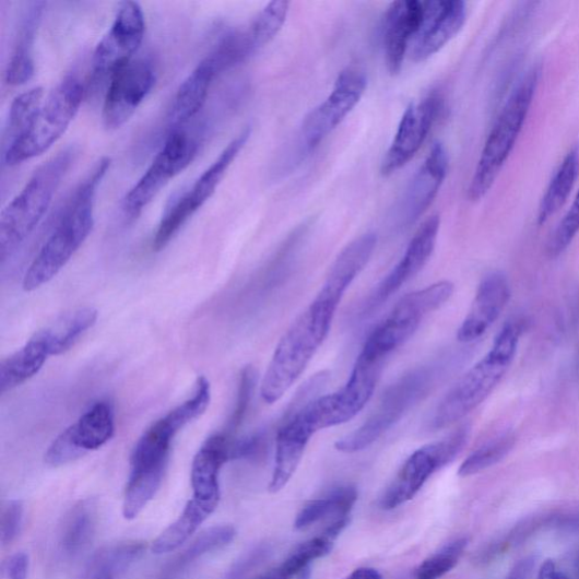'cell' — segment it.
Returning a JSON list of instances; mask_svg holds the SVG:
<instances>
[{
	"mask_svg": "<svg viewBox=\"0 0 579 579\" xmlns=\"http://www.w3.org/2000/svg\"><path fill=\"white\" fill-rule=\"evenodd\" d=\"M510 295L505 274L494 272L482 280L472 307L459 329V341L471 343L484 336L507 307Z\"/></svg>",
	"mask_w": 579,
	"mask_h": 579,
	"instance_id": "cell-20",
	"label": "cell"
},
{
	"mask_svg": "<svg viewBox=\"0 0 579 579\" xmlns=\"http://www.w3.org/2000/svg\"><path fill=\"white\" fill-rule=\"evenodd\" d=\"M468 543L465 537L446 543L414 570L411 579H440L458 565Z\"/></svg>",
	"mask_w": 579,
	"mask_h": 579,
	"instance_id": "cell-38",
	"label": "cell"
},
{
	"mask_svg": "<svg viewBox=\"0 0 579 579\" xmlns=\"http://www.w3.org/2000/svg\"><path fill=\"white\" fill-rule=\"evenodd\" d=\"M250 133V128H246L225 146L210 168L180 197L192 214H196L214 196L224 176L248 142Z\"/></svg>",
	"mask_w": 579,
	"mask_h": 579,
	"instance_id": "cell-26",
	"label": "cell"
},
{
	"mask_svg": "<svg viewBox=\"0 0 579 579\" xmlns=\"http://www.w3.org/2000/svg\"><path fill=\"white\" fill-rule=\"evenodd\" d=\"M364 270L358 256H338L317 297L280 340L261 385L264 402L273 404L293 388L327 340L346 290Z\"/></svg>",
	"mask_w": 579,
	"mask_h": 579,
	"instance_id": "cell-1",
	"label": "cell"
},
{
	"mask_svg": "<svg viewBox=\"0 0 579 579\" xmlns=\"http://www.w3.org/2000/svg\"><path fill=\"white\" fill-rule=\"evenodd\" d=\"M447 172L448 154L442 144H435L395 210V222L400 228H409L427 212L438 196Z\"/></svg>",
	"mask_w": 579,
	"mask_h": 579,
	"instance_id": "cell-17",
	"label": "cell"
},
{
	"mask_svg": "<svg viewBox=\"0 0 579 579\" xmlns=\"http://www.w3.org/2000/svg\"><path fill=\"white\" fill-rule=\"evenodd\" d=\"M579 172V151L570 150L555 172L537 208V224L544 225L566 204L576 184Z\"/></svg>",
	"mask_w": 579,
	"mask_h": 579,
	"instance_id": "cell-30",
	"label": "cell"
},
{
	"mask_svg": "<svg viewBox=\"0 0 579 579\" xmlns=\"http://www.w3.org/2000/svg\"><path fill=\"white\" fill-rule=\"evenodd\" d=\"M442 110L444 98L439 92H432L420 103L406 108L394 140L382 159L383 176H391L402 169L421 151Z\"/></svg>",
	"mask_w": 579,
	"mask_h": 579,
	"instance_id": "cell-15",
	"label": "cell"
},
{
	"mask_svg": "<svg viewBox=\"0 0 579 579\" xmlns=\"http://www.w3.org/2000/svg\"><path fill=\"white\" fill-rule=\"evenodd\" d=\"M334 540L323 533L302 543L295 552L280 566L282 572L290 579L309 570L312 562L323 558L333 551Z\"/></svg>",
	"mask_w": 579,
	"mask_h": 579,
	"instance_id": "cell-37",
	"label": "cell"
},
{
	"mask_svg": "<svg viewBox=\"0 0 579 579\" xmlns=\"http://www.w3.org/2000/svg\"><path fill=\"white\" fill-rule=\"evenodd\" d=\"M439 229L440 218L438 215H432L421 225V228L416 231L411 239L402 260L381 281L370 297L366 305V314L389 300L404 284L421 273L435 250Z\"/></svg>",
	"mask_w": 579,
	"mask_h": 579,
	"instance_id": "cell-18",
	"label": "cell"
},
{
	"mask_svg": "<svg viewBox=\"0 0 579 579\" xmlns=\"http://www.w3.org/2000/svg\"><path fill=\"white\" fill-rule=\"evenodd\" d=\"M235 436L225 433L209 437L192 461L190 481L194 498L218 505L221 498L218 475L222 466L233 461Z\"/></svg>",
	"mask_w": 579,
	"mask_h": 579,
	"instance_id": "cell-21",
	"label": "cell"
},
{
	"mask_svg": "<svg viewBox=\"0 0 579 579\" xmlns=\"http://www.w3.org/2000/svg\"><path fill=\"white\" fill-rule=\"evenodd\" d=\"M145 16L137 2L119 4L115 20L96 46L92 58L90 84H99L128 61L141 47L145 35Z\"/></svg>",
	"mask_w": 579,
	"mask_h": 579,
	"instance_id": "cell-13",
	"label": "cell"
},
{
	"mask_svg": "<svg viewBox=\"0 0 579 579\" xmlns=\"http://www.w3.org/2000/svg\"><path fill=\"white\" fill-rule=\"evenodd\" d=\"M67 430L83 456L102 448L115 434L113 405L107 401L96 402Z\"/></svg>",
	"mask_w": 579,
	"mask_h": 579,
	"instance_id": "cell-27",
	"label": "cell"
},
{
	"mask_svg": "<svg viewBox=\"0 0 579 579\" xmlns=\"http://www.w3.org/2000/svg\"><path fill=\"white\" fill-rule=\"evenodd\" d=\"M521 335L522 327L517 320L500 330L487 355L440 402L433 417V429L457 424L491 397L517 357Z\"/></svg>",
	"mask_w": 579,
	"mask_h": 579,
	"instance_id": "cell-3",
	"label": "cell"
},
{
	"mask_svg": "<svg viewBox=\"0 0 579 579\" xmlns=\"http://www.w3.org/2000/svg\"><path fill=\"white\" fill-rule=\"evenodd\" d=\"M578 564H579V562H578Z\"/></svg>",
	"mask_w": 579,
	"mask_h": 579,
	"instance_id": "cell-50",
	"label": "cell"
},
{
	"mask_svg": "<svg viewBox=\"0 0 579 579\" xmlns=\"http://www.w3.org/2000/svg\"><path fill=\"white\" fill-rule=\"evenodd\" d=\"M236 536L233 525L213 527L199 535L188 548L175 560L172 571H180L208 554L229 545Z\"/></svg>",
	"mask_w": 579,
	"mask_h": 579,
	"instance_id": "cell-36",
	"label": "cell"
},
{
	"mask_svg": "<svg viewBox=\"0 0 579 579\" xmlns=\"http://www.w3.org/2000/svg\"><path fill=\"white\" fill-rule=\"evenodd\" d=\"M314 435L296 415L282 426L276 436L275 465L269 491L281 492L296 473L305 454L306 447Z\"/></svg>",
	"mask_w": 579,
	"mask_h": 579,
	"instance_id": "cell-23",
	"label": "cell"
},
{
	"mask_svg": "<svg viewBox=\"0 0 579 579\" xmlns=\"http://www.w3.org/2000/svg\"><path fill=\"white\" fill-rule=\"evenodd\" d=\"M49 357H51L49 347L38 332L14 355L0 364V393L11 392L35 377Z\"/></svg>",
	"mask_w": 579,
	"mask_h": 579,
	"instance_id": "cell-25",
	"label": "cell"
},
{
	"mask_svg": "<svg viewBox=\"0 0 579 579\" xmlns=\"http://www.w3.org/2000/svg\"><path fill=\"white\" fill-rule=\"evenodd\" d=\"M200 145L185 130L169 133L151 166L128 191L122 202L125 217L137 220L175 177L186 170L196 159Z\"/></svg>",
	"mask_w": 579,
	"mask_h": 579,
	"instance_id": "cell-11",
	"label": "cell"
},
{
	"mask_svg": "<svg viewBox=\"0 0 579 579\" xmlns=\"http://www.w3.org/2000/svg\"><path fill=\"white\" fill-rule=\"evenodd\" d=\"M98 319V311L86 307L59 317L55 323L39 331L51 356H60L71 350L91 330Z\"/></svg>",
	"mask_w": 579,
	"mask_h": 579,
	"instance_id": "cell-31",
	"label": "cell"
},
{
	"mask_svg": "<svg viewBox=\"0 0 579 579\" xmlns=\"http://www.w3.org/2000/svg\"><path fill=\"white\" fill-rule=\"evenodd\" d=\"M73 147L62 150L43 164L0 215V261L10 256L35 232L74 157Z\"/></svg>",
	"mask_w": 579,
	"mask_h": 579,
	"instance_id": "cell-5",
	"label": "cell"
},
{
	"mask_svg": "<svg viewBox=\"0 0 579 579\" xmlns=\"http://www.w3.org/2000/svg\"><path fill=\"white\" fill-rule=\"evenodd\" d=\"M579 233V189L577 194L565 214L564 218L558 224L555 233L548 243V252L556 257L563 253L574 241Z\"/></svg>",
	"mask_w": 579,
	"mask_h": 579,
	"instance_id": "cell-40",
	"label": "cell"
},
{
	"mask_svg": "<svg viewBox=\"0 0 579 579\" xmlns=\"http://www.w3.org/2000/svg\"><path fill=\"white\" fill-rule=\"evenodd\" d=\"M85 92L76 76L63 79L47 96L22 138L3 151L4 165L15 167L46 153L69 130Z\"/></svg>",
	"mask_w": 579,
	"mask_h": 579,
	"instance_id": "cell-6",
	"label": "cell"
},
{
	"mask_svg": "<svg viewBox=\"0 0 579 579\" xmlns=\"http://www.w3.org/2000/svg\"><path fill=\"white\" fill-rule=\"evenodd\" d=\"M217 506L196 498L189 500L179 519L153 541L152 553L154 555H166L180 548L211 517Z\"/></svg>",
	"mask_w": 579,
	"mask_h": 579,
	"instance_id": "cell-28",
	"label": "cell"
},
{
	"mask_svg": "<svg viewBox=\"0 0 579 579\" xmlns=\"http://www.w3.org/2000/svg\"><path fill=\"white\" fill-rule=\"evenodd\" d=\"M468 8L461 0L424 2V16L410 48L414 61H424L452 42L463 28Z\"/></svg>",
	"mask_w": 579,
	"mask_h": 579,
	"instance_id": "cell-16",
	"label": "cell"
},
{
	"mask_svg": "<svg viewBox=\"0 0 579 579\" xmlns=\"http://www.w3.org/2000/svg\"><path fill=\"white\" fill-rule=\"evenodd\" d=\"M256 382V370L251 366L245 367L240 375L236 407L231 417L228 428L224 432L225 434L235 436L237 429L243 425L253 397Z\"/></svg>",
	"mask_w": 579,
	"mask_h": 579,
	"instance_id": "cell-41",
	"label": "cell"
},
{
	"mask_svg": "<svg viewBox=\"0 0 579 579\" xmlns=\"http://www.w3.org/2000/svg\"><path fill=\"white\" fill-rule=\"evenodd\" d=\"M434 379L433 369L427 367L404 375L386 391L369 420L357 430L336 441L335 448L341 453L355 454L370 447L427 395Z\"/></svg>",
	"mask_w": 579,
	"mask_h": 579,
	"instance_id": "cell-9",
	"label": "cell"
},
{
	"mask_svg": "<svg viewBox=\"0 0 579 579\" xmlns=\"http://www.w3.org/2000/svg\"><path fill=\"white\" fill-rule=\"evenodd\" d=\"M513 444L515 438L509 434L493 439L476 449L463 462L459 470V475L463 477L471 476L496 465L509 454Z\"/></svg>",
	"mask_w": 579,
	"mask_h": 579,
	"instance_id": "cell-39",
	"label": "cell"
},
{
	"mask_svg": "<svg viewBox=\"0 0 579 579\" xmlns=\"http://www.w3.org/2000/svg\"><path fill=\"white\" fill-rule=\"evenodd\" d=\"M96 506L87 499L78 503L68 512L60 529L59 548L63 556L78 557L83 553L95 532Z\"/></svg>",
	"mask_w": 579,
	"mask_h": 579,
	"instance_id": "cell-29",
	"label": "cell"
},
{
	"mask_svg": "<svg viewBox=\"0 0 579 579\" xmlns=\"http://www.w3.org/2000/svg\"><path fill=\"white\" fill-rule=\"evenodd\" d=\"M288 10V2L275 0V2L269 3L257 14L247 28H245L246 35L255 51H259L277 36L286 21Z\"/></svg>",
	"mask_w": 579,
	"mask_h": 579,
	"instance_id": "cell-35",
	"label": "cell"
},
{
	"mask_svg": "<svg viewBox=\"0 0 579 579\" xmlns=\"http://www.w3.org/2000/svg\"><path fill=\"white\" fill-rule=\"evenodd\" d=\"M537 579H569L564 572L558 570L552 560L545 562L540 571Z\"/></svg>",
	"mask_w": 579,
	"mask_h": 579,
	"instance_id": "cell-46",
	"label": "cell"
},
{
	"mask_svg": "<svg viewBox=\"0 0 579 579\" xmlns=\"http://www.w3.org/2000/svg\"><path fill=\"white\" fill-rule=\"evenodd\" d=\"M541 71L531 68L511 90L480 154L468 188V199H484L501 170L523 131L539 86Z\"/></svg>",
	"mask_w": 579,
	"mask_h": 579,
	"instance_id": "cell-4",
	"label": "cell"
},
{
	"mask_svg": "<svg viewBox=\"0 0 579 579\" xmlns=\"http://www.w3.org/2000/svg\"><path fill=\"white\" fill-rule=\"evenodd\" d=\"M385 364L361 353L342 389L310 401L295 414L312 435L351 422L373 398Z\"/></svg>",
	"mask_w": 579,
	"mask_h": 579,
	"instance_id": "cell-7",
	"label": "cell"
},
{
	"mask_svg": "<svg viewBox=\"0 0 579 579\" xmlns=\"http://www.w3.org/2000/svg\"><path fill=\"white\" fill-rule=\"evenodd\" d=\"M84 457L74 446L68 430H63L50 445L45 456L47 465L58 468Z\"/></svg>",
	"mask_w": 579,
	"mask_h": 579,
	"instance_id": "cell-42",
	"label": "cell"
},
{
	"mask_svg": "<svg viewBox=\"0 0 579 579\" xmlns=\"http://www.w3.org/2000/svg\"><path fill=\"white\" fill-rule=\"evenodd\" d=\"M533 568V560L524 559L512 568L506 579H528Z\"/></svg>",
	"mask_w": 579,
	"mask_h": 579,
	"instance_id": "cell-47",
	"label": "cell"
},
{
	"mask_svg": "<svg viewBox=\"0 0 579 579\" xmlns=\"http://www.w3.org/2000/svg\"><path fill=\"white\" fill-rule=\"evenodd\" d=\"M367 88L364 73L355 70L343 72L328 98L304 119L292 157L295 165L302 163L323 142L361 103Z\"/></svg>",
	"mask_w": 579,
	"mask_h": 579,
	"instance_id": "cell-10",
	"label": "cell"
},
{
	"mask_svg": "<svg viewBox=\"0 0 579 579\" xmlns=\"http://www.w3.org/2000/svg\"><path fill=\"white\" fill-rule=\"evenodd\" d=\"M424 2L402 0L386 12L382 26V48L386 67L392 75L401 72L406 54L420 31Z\"/></svg>",
	"mask_w": 579,
	"mask_h": 579,
	"instance_id": "cell-19",
	"label": "cell"
},
{
	"mask_svg": "<svg viewBox=\"0 0 579 579\" xmlns=\"http://www.w3.org/2000/svg\"><path fill=\"white\" fill-rule=\"evenodd\" d=\"M470 435L471 427L464 425L447 438L415 450L382 496L381 508L394 509L413 499L435 472L459 457L468 445Z\"/></svg>",
	"mask_w": 579,
	"mask_h": 579,
	"instance_id": "cell-12",
	"label": "cell"
},
{
	"mask_svg": "<svg viewBox=\"0 0 579 579\" xmlns=\"http://www.w3.org/2000/svg\"><path fill=\"white\" fill-rule=\"evenodd\" d=\"M453 293L452 282L440 281L406 295L373 331L362 352L367 356L388 361L394 351L420 330L425 318L444 306Z\"/></svg>",
	"mask_w": 579,
	"mask_h": 579,
	"instance_id": "cell-8",
	"label": "cell"
},
{
	"mask_svg": "<svg viewBox=\"0 0 579 579\" xmlns=\"http://www.w3.org/2000/svg\"><path fill=\"white\" fill-rule=\"evenodd\" d=\"M28 557L24 553L13 555L3 567L2 579H27Z\"/></svg>",
	"mask_w": 579,
	"mask_h": 579,
	"instance_id": "cell-45",
	"label": "cell"
},
{
	"mask_svg": "<svg viewBox=\"0 0 579 579\" xmlns=\"http://www.w3.org/2000/svg\"><path fill=\"white\" fill-rule=\"evenodd\" d=\"M45 102L43 87L31 88L16 96L12 103L4 132L3 151L9 149L27 131Z\"/></svg>",
	"mask_w": 579,
	"mask_h": 579,
	"instance_id": "cell-34",
	"label": "cell"
},
{
	"mask_svg": "<svg viewBox=\"0 0 579 579\" xmlns=\"http://www.w3.org/2000/svg\"><path fill=\"white\" fill-rule=\"evenodd\" d=\"M45 3H29L23 14L15 48L5 71V83L20 86L35 76V60L32 56Z\"/></svg>",
	"mask_w": 579,
	"mask_h": 579,
	"instance_id": "cell-24",
	"label": "cell"
},
{
	"mask_svg": "<svg viewBox=\"0 0 579 579\" xmlns=\"http://www.w3.org/2000/svg\"><path fill=\"white\" fill-rule=\"evenodd\" d=\"M110 165L111 159L103 157L75 189L52 234L24 276L26 293L35 292L57 276L90 236L94 225L96 192Z\"/></svg>",
	"mask_w": 579,
	"mask_h": 579,
	"instance_id": "cell-2",
	"label": "cell"
},
{
	"mask_svg": "<svg viewBox=\"0 0 579 579\" xmlns=\"http://www.w3.org/2000/svg\"><path fill=\"white\" fill-rule=\"evenodd\" d=\"M222 74L214 57L209 54L180 84L168 115L169 133L184 130L206 104L214 80Z\"/></svg>",
	"mask_w": 579,
	"mask_h": 579,
	"instance_id": "cell-22",
	"label": "cell"
},
{
	"mask_svg": "<svg viewBox=\"0 0 579 579\" xmlns=\"http://www.w3.org/2000/svg\"><path fill=\"white\" fill-rule=\"evenodd\" d=\"M270 554L268 545L256 546L255 550L244 555L229 570L225 579H243L255 567L265 560Z\"/></svg>",
	"mask_w": 579,
	"mask_h": 579,
	"instance_id": "cell-44",
	"label": "cell"
},
{
	"mask_svg": "<svg viewBox=\"0 0 579 579\" xmlns=\"http://www.w3.org/2000/svg\"><path fill=\"white\" fill-rule=\"evenodd\" d=\"M350 579H382L378 570L374 568L363 567L353 571L350 576Z\"/></svg>",
	"mask_w": 579,
	"mask_h": 579,
	"instance_id": "cell-48",
	"label": "cell"
},
{
	"mask_svg": "<svg viewBox=\"0 0 579 579\" xmlns=\"http://www.w3.org/2000/svg\"><path fill=\"white\" fill-rule=\"evenodd\" d=\"M357 499L358 492L355 487L336 488L327 498L306 504L298 513L295 528L304 530L327 518H334V521L348 519Z\"/></svg>",
	"mask_w": 579,
	"mask_h": 579,
	"instance_id": "cell-33",
	"label": "cell"
},
{
	"mask_svg": "<svg viewBox=\"0 0 579 579\" xmlns=\"http://www.w3.org/2000/svg\"><path fill=\"white\" fill-rule=\"evenodd\" d=\"M24 506L21 500H11L2 512V534L3 545L12 544L20 535L23 524Z\"/></svg>",
	"mask_w": 579,
	"mask_h": 579,
	"instance_id": "cell-43",
	"label": "cell"
},
{
	"mask_svg": "<svg viewBox=\"0 0 579 579\" xmlns=\"http://www.w3.org/2000/svg\"><path fill=\"white\" fill-rule=\"evenodd\" d=\"M146 551L144 542L127 541L106 546L90 560L84 579H116L141 559Z\"/></svg>",
	"mask_w": 579,
	"mask_h": 579,
	"instance_id": "cell-32",
	"label": "cell"
},
{
	"mask_svg": "<svg viewBox=\"0 0 579 579\" xmlns=\"http://www.w3.org/2000/svg\"><path fill=\"white\" fill-rule=\"evenodd\" d=\"M156 82L153 62L147 58L132 59L109 79L103 120L107 130H118L135 114Z\"/></svg>",
	"mask_w": 579,
	"mask_h": 579,
	"instance_id": "cell-14",
	"label": "cell"
},
{
	"mask_svg": "<svg viewBox=\"0 0 579 579\" xmlns=\"http://www.w3.org/2000/svg\"><path fill=\"white\" fill-rule=\"evenodd\" d=\"M256 579H288V578L282 572V570L279 567L277 569L271 570Z\"/></svg>",
	"mask_w": 579,
	"mask_h": 579,
	"instance_id": "cell-49",
	"label": "cell"
}]
</instances>
